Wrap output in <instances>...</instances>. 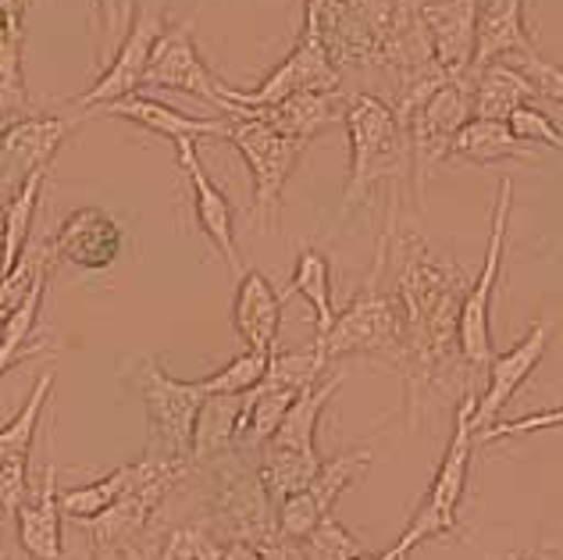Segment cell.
Segmentation results:
<instances>
[{"instance_id": "1", "label": "cell", "mask_w": 563, "mask_h": 560, "mask_svg": "<svg viewBox=\"0 0 563 560\" xmlns=\"http://www.w3.org/2000/svg\"><path fill=\"white\" fill-rule=\"evenodd\" d=\"M385 243L396 272V307L404 321L407 343V407L410 425L418 421V407L428 389H442L464 367L456 347L464 304V275L453 261H439L418 232L399 229V194H389V218H385Z\"/></svg>"}, {"instance_id": "2", "label": "cell", "mask_w": 563, "mask_h": 560, "mask_svg": "<svg viewBox=\"0 0 563 560\" xmlns=\"http://www.w3.org/2000/svg\"><path fill=\"white\" fill-rule=\"evenodd\" d=\"M343 125L350 136V179L343 189V204H339V218L372 200L378 186H389L393 194H399V186L413 179L407 129L389 100L375 94H350Z\"/></svg>"}, {"instance_id": "3", "label": "cell", "mask_w": 563, "mask_h": 560, "mask_svg": "<svg viewBox=\"0 0 563 560\" xmlns=\"http://www.w3.org/2000/svg\"><path fill=\"white\" fill-rule=\"evenodd\" d=\"M203 490V521L225 547H264L278 539V507L264 485L257 461L243 450H229L197 468Z\"/></svg>"}, {"instance_id": "4", "label": "cell", "mask_w": 563, "mask_h": 560, "mask_svg": "<svg viewBox=\"0 0 563 560\" xmlns=\"http://www.w3.org/2000/svg\"><path fill=\"white\" fill-rule=\"evenodd\" d=\"M385 272H389V243L378 235L375 264L367 272L357 297L350 300L343 315H335V326L329 336L310 343L324 353V361L350 358V353H364V358H378L385 364L407 372V343H404V321H399V307L393 293H385Z\"/></svg>"}, {"instance_id": "5", "label": "cell", "mask_w": 563, "mask_h": 560, "mask_svg": "<svg viewBox=\"0 0 563 560\" xmlns=\"http://www.w3.org/2000/svg\"><path fill=\"white\" fill-rule=\"evenodd\" d=\"M474 404L478 396L464 393L461 396V407H456V421H453V436L446 443V453H442L439 471L428 493L421 499V507L413 510L410 525L404 528V536L393 542V553L396 557H410L413 547H421L424 539H439V536H456V518H461V504H464V493H467V475H471V457H474Z\"/></svg>"}, {"instance_id": "6", "label": "cell", "mask_w": 563, "mask_h": 560, "mask_svg": "<svg viewBox=\"0 0 563 560\" xmlns=\"http://www.w3.org/2000/svg\"><path fill=\"white\" fill-rule=\"evenodd\" d=\"M235 151L243 154L250 175H254V204H250V226L275 232L282 218V194L289 175L300 165L307 143L282 136L257 118H229V136Z\"/></svg>"}, {"instance_id": "7", "label": "cell", "mask_w": 563, "mask_h": 560, "mask_svg": "<svg viewBox=\"0 0 563 560\" xmlns=\"http://www.w3.org/2000/svg\"><path fill=\"white\" fill-rule=\"evenodd\" d=\"M514 211V179H503L496 189V208H493V232H488V250L482 275L474 278V286L464 293L461 304V326H456V347H461V361L467 372H488V364L496 361L493 350V297L503 272V254H507V229Z\"/></svg>"}, {"instance_id": "8", "label": "cell", "mask_w": 563, "mask_h": 560, "mask_svg": "<svg viewBox=\"0 0 563 560\" xmlns=\"http://www.w3.org/2000/svg\"><path fill=\"white\" fill-rule=\"evenodd\" d=\"M335 90H343V76H339L335 65L329 62V54H324V43L318 36L314 22L303 14V29H300L296 47L282 57L254 90H235V86L221 83V100H225L221 118L232 108H272L296 94H335Z\"/></svg>"}, {"instance_id": "9", "label": "cell", "mask_w": 563, "mask_h": 560, "mask_svg": "<svg viewBox=\"0 0 563 560\" xmlns=\"http://www.w3.org/2000/svg\"><path fill=\"white\" fill-rule=\"evenodd\" d=\"M129 386L136 389L143 400L146 415L154 425V443L165 447L168 453L189 461V447H192V429H197L200 407H203V389L200 382H183L172 378L165 372L161 358H140L129 367Z\"/></svg>"}, {"instance_id": "10", "label": "cell", "mask_w": 563, "mask_h": 560, "mask_svg": "<svg viewBox=\"0 0 563 560\" xmlns=\"http://www.w3.org/2000/svg\"><path fill=\"white\" fill-rule=\"evenodd\" d=\"M474 118L471 105V83H442L439 90L413 108L404 118L407 140H410V161H413V189H421L432 179V172L453 154V140Z\"/></svg>"}, {"instance_id": "11", "label": "cell", "mask_w": 563, "mask_h": 560, "mask_svg": "<svg viewBox=\"0 0 563 560\" xmlns=\"http://www.w3.org/2000/svg\"><path fill=\"white\" fill-rule=\"evenodd\" d=\"M192 468L183 457L168 461V468H161L151 482H143L136 493H129L125 499H118L111 510L97 514V518H79L76 525L90 536L93 550L100 547H146V536L157 521V510L165 507V499L179 490L183 482H189Z\"/></svg>"}, {"instance_id": "12", "label": "cell", "mask_w": 563, "mask_h": 560, "mask_svg": "<svg viewBox=\"0 0 563 560\" xmlns=\"http://www.w3.org/2000/svg\"><path fill=\"white\" fill-rule=\"evenodd\" d=\"M165 33H168L165 11L140 8L136 22H132V29H129V36L122 40V47H118L111 62L100 68V76L90 90L71 100V111H76L79 118H86V114L114 105V100L140 94L143 79H146V68H151V57H154L157 43Z\"/></svg>"}, {"instance_id": "13", "label": "cell", "mask_w": 563, "mask_h": 560, "mask_svg": "<svg viewBox=\"0 0 563 560\" xmlns=\"http://www.w3.org/2000/svg\"><path fill=\"white\" fill-rule=\"evenodd\" d=\"M192 25H197V11H189L183 22L168 25V33L161 36L157 51L151 57L143 86H165V90H179L211 105L214 111L225 108L221 100V79L203 62V54L192 40Z\"/></svg>"}, {"instance_id": "14", "label": "cell", "mask_w": 563, "mask_h": 560, "mask_svg": "<svg viewBox=\"0 0 563 560\" xmlns=\"http://www.w3.org/2000/svg\"><path fill=\"white\" fill-rule=\"evenodd\" d=\"M54 372H43L29 389L22 410L8 425H0V514H14L29 493V457L43 421V410L54 393Z\"/></svg>"}, {"instance_id": "15", "label": "cell", "mask_w": 563, "mask_h": 560, "mask_svg": "<svg viewBox=\"0 0 563 560\" xmlns=\"http://www.w3.org/2000/svg\"><path fill=\"white\" fill-rule=\"evenodd\" d=\"M550 332H553V321L550 318H539L536 326L528 329V336L521 339L517 347H510L507 353H496V361L488 364V382H485V393L478 396L474 404V436L488 432L493 425L499 421L503 407L514 400V393L525 386V382L536 375V367L545 358V347H550Z\"/></svg>"}, {"instance_id": "16", "label": "cell", "mask_w": 563, "mask_h": 560, "mask_svg": "<svg viewBox=\"0 0 563 560\" xmlns=\"http://www.w3.org/2000/svg\"><path fill=\"white\" fill-rule=\"evenodd\" d=\"M482 4L485 0H418V14L428 40H432L435 65L453 83H471Z\"/></svg>"}, {"instance_id": "17", "label": "cell", "mask_w": 563, "mask_h": 560, "mask_svg": "<svg viewBox=\"0 0 563 560\" xmlns=\"http://www.w3.org/2000/svg\"><path fill=\"white\" fill-rule=\"evenodd\" d=\"M82 118L71 114H25L0 140V179L11 189L19 186L25 175L40 168H51L54 154L62 151V143L76 132Z\"/></svg>"}, {"instance_id": "18", "label": "cell", "mask_w": 563, "mask_h": 560, "mask_svg": "<svg viewBox=\"0 0 563 560\" xmlns=\"http://www.w3.org/2000/svg\"><path fill=\"white\" fill-rule=\"evenodd\" d=\"M47 243L54 261L76 264L82 272H108L125 250V229L103 208H76Z\"/></svg>"}, {"instance_id": "19", "label": "cell", "mask_w": 563, "mask_h": 560, "mask_svg": "<svg viewBox=\"0 0 563 560\" xmlns=\"http://www.w3.org/2000/svg\"><path fill=\"white\" fill-rule=\"evenodd\" d=\"M175 154H179V168L189 183L192 215H197L200 232L214 243V250L225 257L229 268L235 275H243L246 268H243V257H240V243H235V211H232L229 197L221 194L211 175H207L203 161L197 154V140H179L175 143Z\"/></svg>"}, {"instance_id": "20", "label": "cell", "mask_w": 563, "mask_h": 560, "mask_svg": "<svg viewBox=\"0 0 563 560\" xmlns=\"http://www.w3.org/2000/svg\"><path fill=\"white\" fill-rule=\"evenodd\" d=\"M168 461H175V453H168L165 447H157L151 439V453L140 457V461L132 464H122L108 471L103 479L97 482H86V485H76V490H65L62 493V510L68 518H97V514L111 510L118 499H125L129 493H136L143 482H151L161 468H168Z\"/></svg>"}, {"instance_id": "21", "label": "cell", "mask_w": 563, "mask_h": 560, "mask_svg": "<svg viewBox=\"0 0 563 560\" xmlns=\"http://www.w3.org/2000/svg\"><path fill=\"white\" fill-rule=\"evenodd\" d=\"M282 304H286V297H278L272 278L264 272L246 268L240 275V286H235V300H232V326L246 343V350L264 353V358L278 353Z\"/></svg>"}, {"instance_id": "22", "label": "cell", "mask_w": 563, "mask_h": 560, "mask_svg": "<svg viewBox=\"0 0 563 560\" xmlns=\"http://www.w3.org/2000/svg\"><path fill=\"white\" fill-rule=\"evenodd\" d=\"M528 0H485L478 14V36H474V65L471 76L496 62H525L536 54V43L525 25Z\"/></svg>"}, {"instance_id": "23", "label": "cell", "mask_w": 563, "mask_h": 560, "mask_svg": "<svg viewBox=\"0 0 563 560\" xmlns=\"http://www.w3.org/2000/svg\"><path fill=\"white\" fill-rule=\"evenodd\" d=\"M62 493H57V464L43 468L36 496H25L14 510V532L29 560H62Z\"/></svg>"}, {"instance_id": "24", "label": "cell", "mask_w": 563, "mask_h": 560, "mask_svg": "<svg viewBox=\"0 0 563 560\" xmlns=\"http://www.w3.org/2000/svg\"><path fill=\"white\" fill-rule=\"evenodd\" d=\"M346 97L343 90L335 94H296L289 100L272 108H232L225 118H257V122L272 125L282 136H292L300 143H310L321 129H329L332 122H343L346 114Z\"/></svg>"}, {"instance_id": "25", "label": "cell", "mask_w": 563, "mask_h": 560, "mask_svg": "<svg viewBox=\"0 0 563 560\" xmlns=\"http://www.w3.org/2000/svg\"><path fill=\"white\" fill-rule=\"evenodd\" d=\"M93 114H108V118H122L129 125H140L146 132H157V136H165L172 143L179 140H200V136H218L225 140L229 136V118H192L186 111H175L168 105H161L154 97H143V94H132V97H122L114 100V105L100 108Z\"/></svg>"}, {"instance_id": "26", "label": "cell", "mask_w": 563, "mask_h": 560, "mask_svg": "<svg viewBox=\"0 0 563 560\" xmlns=\"http://www.w3.org/2000/svg\"><path fill=\"white\" fill-rule=\"evenodd\" d=\"M536 83L517 65L510 62H496L485 65L482 72L471 76V105H474V118H488V122H507V118L525 108L536 105Z\"/></svg>"}, {"instance_id": "27", "label": "cell", "mask_w": 563, "mask_h": 560, "mask_svg": "<svg viewBox=\"0 0 563 560\" xmlns=\"http://www.w3.org/2000/svg\"><path fill=\"white\" fill-rule=\"evenodd\" d=\"M43 179H47V168L25 175V179L11 189V197L4 204V218H0V278H8L14 272V264L22 261L25 246L33 243V222H36Z\"/></svg>"}, {"instance_id": "28", "label": "cell", "mask_w": 563, "mask_h": 560, "mask_svg": "<svg viewBox=\"0 0 563 560\" xmlns=\"http://www.w3.org/2000/svg\"><path fill=\"white\" fill-rule=\"evenodd\" d=\"M467 165H496V161H528L531 146H525L514 136L507 122H488V118H471V122L456 132L453 154Z\"/></svg>"}, {"instance_id": "29", "label": "cell", "mask_w": 563, "mask_h": 560, "mask_svg": "<svg viewBox=\"0 0 563 560\" xmlns=\"http://www.w3.org/2000/svg\"><path fill=\"white\" fill-rule=\"evenodd\" d=\"M286 297H303L314 307V343L329 336L335 326V304H332V264L321 254L318 246H303L300 257H296L292 268V283Z\"/></svg>"}, {"instance_id": "30", "label": "cell", "mask_w": 563, "mask_h": 560, "mask_svg": "<svg viewBox=\"0 0 563 560\" xmlns=\"http://www.w3.org/2000/svg\"><path fill=\"white\" fill-rule=\"evenodd\" d=\"M367 464H372V443H361V447H353V450L339 453V457H332V461L321 464L314 482H310L307 490H303V499H307L310 507H314L318 518H329L332 507H335V499L364 475Z\"/></svg>"}, {"instance_id": "31", "label": "cell", "mask_w": 563, "mask_h": 560, "mask_svg": "<svg viewBox=\"0 0 563 560\" xmlns=\"http://www.w3.org/2000/svg\"><path fill=\"white\" fill-rule=\"evenodd\" d=\"M225 550L229 547L214 536V528L200 518L165 532V539L151 550V560H221Z\"/></svg>"}, {"instance_id": "32", "label": "cell", "mask_w": 563, "mask_h": 560, "mask_svg": "<svg viewBox=\"0 0 563 560\" xmlns=\"http://www.w3.org/2000/svg\"><path fill=\"white\" fill-rule=\"evenodd\" d=\"M22 47H25V33H8L4 29V36H0V114L8 118L33 114L29 111Z\"/></svg>"}, {"instance_id": "33", "label": "cell", "mask_w": 563, "mask_h": 560, "mask_svg": "<svg viewBox=\"0 0 563 560\" xmlns=\"http://www.w3.org/2000/svg\"><path fill=\"white\" fill-rule=\"evenodd\" d=\"M51 243L40 240V243H29L22 261L14 264V272L8 278H0V326L11 318V311L25 300V293L36 286V278L51 275Z\"/></svg>"}, {"instance_id": "34", "label": "cell", "mask_w": 563, "mask_h": 560, "mask_svg": "<svg viewBox=\"0 0 563 560\" xmlns=\"http://www.w3.org/2000/svg\"><path fill=\"white\" fill-rule=\"evenodd\" d=\"M268 361L272 358H264V353L246 350L240 358H232L225 367H218L214 375L197 378V382H200L203 396H240V393H250L261 386L264 372H268Z\"/></svg>"}, {"instance_id": "35", "label": "cell", "mask_w": 563, "mask_h": 560, "mask_svg": "<svg viewBox=\"0 0 563 560\" xmlns=\"http://www.w3.org/2000/svg\"><path fill=\"white\" fill-rule=\"evenodd\" d=\"M93 11H97V33H100L97 65L103 68L114 57V51L122 47L132 22H136L140 0H93Z\"/></svg>"}, {"instance_id": "36", "label": "cell", "mask_w": 563, "mask_h": 560, "mask_svg": "<svg viewBox=\"0 0 563 560\" xmlns=\"http://www.w3.org/2000/svg\"><path fill=\"white\" fill-rule=\"evenodd\" d=\"M300 547H303L307 560H357L367 553L361 547V539L353 536L335 514H329L314 532H310L307 539H300Z\"/></svg>"}, {"instance_id": "37", "label": "cell", "mask_w": 563, "mask_h": 560, "mask_svg": "<svg viewBox=\"0 0 563 560\" xmlns=\"http://www.w3.org/2000/svg\"><path fill=\"white\" fill-rule=\"evenodd\" d=\"M507 125L517 140H521L525 146H536V143H545V146H553V151H563V132L553 125V118L539 111L536 105H525V108H517L510 118H507Z\"/></svg>"}, {"instance_id": "38", "label": "cell", "mask_w": 563, "mask_h": 560, "mask_svg": "<svg viewBox=\"0 0 563 560\" xmlns=\"http://www.w3.org/2000/svg\"><path fill=\"white\" fill-rule=\"evenodd\" d=\"M353 19H361L372 33L378 36V43H385V36L393 33V25L404 11V0H339Z\"/></svg>"}, {"instance_id": "39", "label": "cell", "mask_w": 563, "mask_h": 560, "mask_svg": "<svg viewBox=\"0 0 563 560\" xmlns=\"http://www.w3.org/2000/svg\"><path fill=\"white\" fill-rule=\"evenodd\" d=\"M517 68H521L525 76L536 83L539 97H550V100H556V105L563 108V65L550 62V57H542L536 51L531 57H525V62H517Z\"/></svg>"}, {"instance_id": "40", "label": "cell", "mask_w": 563, "mask_h": 560, "mask_svg": "<svg viewBox=\"0 0 563 560\" xmlns=\"http://www.w3.org/2000/svg\"><path fill=\"white\" fill-rule=\"evenodd\" d=\"M545 429H563V407L542 410V415L517 418V421H496L493 429L478 436V443H488V439H503V436H528V432H545Z\"/></svg>"}, {"instance_id": "41", "label": "cell", "mask_w": 563, "mask_h": 560, "mask_svg": "<svg viewBox=\"0 0 563 560\" xmlns=\"http://www.w3.org/2000/svg\"><path fill=\"white\" fill-rule=\"evenodd\" d=\"M33 11V0H0V22L8 33H25V14Z\"/></svg>"}, {"instance_id": "42", "label": "cell", "mask_w": 563, "mask_h": 560, "mask_svg": "<svg viewBox=\"0 0 563 560\" xmlns=\"http://www.w3.org/2000/svg\"><path fill=\"white\" fill-rule=\"evenodd\" d=\"M90 560H151V542L146 547H100Z\"/></svg>"}, {"instance_id": "43", "label": "cell", "mask_w": 563, "mask_h": 560, "mask_svg": "<svg viewBox=\"0 0 563 560\" xmlns=\"http://www.w3.org/2000/svg\"><path fill=\"white\" fill-rule=\"evenodd\" d=\"M357 560H407V557H396L393 550H382V553H364Z\"/></svg>"}, {"instance_id": "44", "label": "cell", "mask_w": 563, "mask_h": 560, "mask_svg": "<svg viewBox=\"0 0 563 560\" xmlns=\"http://www.w3.org/2000/svg\"><path fill=\"white\" fill-rule=\"evenodd\" d=\"M11 122H19V118H8V114H0V140H4V132L11 129Z\"/></svg>"}, {"instance_id": "45", "label": "cell", "mask_w": 563, "mask_h": 560, "mask_svg": "<svg viewBox=\"0 0 563 560\" xmlns=\"http://www.w3.org/2000/svg\"><path fill=\"white\" fill-rule=\"evenodd\" d=\"M545 553H553V557H560V560H563V547H550Z\"/></svg>"}, {"instance_id": "46", "label": "cell", "mask_w": 563, "mask_h": 560, "mask_svg": "<svg viewBox=\"0 0 563 560\" xmlns=\"http://www.w3.org/2000/svg\"><path fill=\"white\" fill-rule=\"evenodd\" d=\"M0 36H4V22H0Z\"/></svg>"}, {"instance_id": "47", "label": "cell", "mask_w": 563, "mask_h": 560, "mask_svg": "<svg viewBox=\"0 0 563 560\" xmlns=\"http://www.w3.org/2000/svg\"><path fill=\"white\" fill-rule=\"evenodd\" d=\"M514 560H531V557H514Z\"/></svg>"}]
</instances>
